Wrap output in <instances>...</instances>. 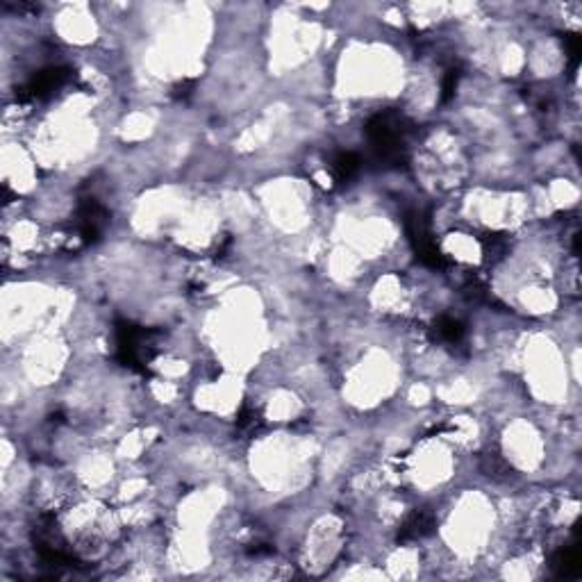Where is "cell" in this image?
Wrapping results in <instances>:
<instances>
[{"mask_svg":"<svg viewBox=\"0 0 582 582\" xmlns=\"http://www.w3.org/2000/svg\"><path fill=\"white\" fill-rule=\"evenodd\" d=\"M68 68H48V71H42V73H37V78H32L30 83L18 89V98L21 100H28V98H42V96H48L53 94L55 89L62 87L66 80H68Z\"/></svg>","mask_w":582,"mask_h":582,"instance_id":"1","label":"cell"},{"mask_svg":"<svg viewBox=\"0 0 582 582\" xmlns=\"http://www.w3.org/2000/svg\"><path fill=\"white\" fill-rule=\"evenodd\" d=\"M105 223H107V212L100 207L94 198H87L83 205H80L78 226H80V234H83V239L87 243L98 241L100 232H103V228H105Z\"/></svg>","mask_w":582,"mask_h":582,"instance_id":"2","label":"cell"},{"mask_svg":"<svg viewBox=\"0 0 582 582\" xmlns=\"http://www.w3.org/2000/svg\"><path fill=\"white\" fill-rule=\"evenodd\" d=\"M432 526H435L432 514L423 512V509H416L414 514L407 516V521H405L403 528H401V535H398V539H401V541L418 539V537H423V535L430 533Z\"/></svg>","mask_w":582,"mask_h":582,"instance_id":"3","label":"cell"},{"mask_svg":"<svg viewBox=\"0 0 582 582\" xmlns=\"http://www.w3.org/2000/svg\"><path fill=\"white\" fill-rule=\"evenodd\" d=\"M332 171L337 182H348L351 178H355V173L360 171V157H357L355 152H341V155L334 159Z\"/></svg>","mask_w":582,"mask_h":582,"instance_id":"4","label":"cell"},{"mask_svg":"<svg viewBox=\"0 0 582 582\" xmlns=\"http://www.w3.org/2000/svg\"><path fill=\"white\" fill-rule=\"evenodd\" d=\"M435 332H437L439 339L446 341V344H457L464 337L462 323L451 319V316H442V319H439L437 325H435Z\"/></svg>","mask_w":582,"mask_h":582,"instance_id":"5","label":"cell"},{"mask_svg":"<svg viewBox=\"0 0 582 582\" xmlns=\"http://www.w3.org/2000/svg\"><path fill=\"white\" fill-rule=\"evenodd\" d=\"M555 571L559 576H576L578 574V569H580V564H578V557H576V553L571 548H562L559 553L555 555Z\"/></svg>","mask_w":582,"mask_h":582,"instance_id":"6","label":"cell"},{"mask_svg":"<svg viewBox=\"0 0 582 582\" xmlns=\"http://www.w3.org/2000/svg\"><path fill=\"white\" fill-rule=\"evenodd\" d=\"M457 80H459V73H457V71H455V68H451V71H448V73H446V78H444V85H442V91H444V94H442V100H444V103H446V100H448V98H451V96L455 94Z\"/></svg>","mask_w":582,"mask_h":582,"instance_id":"7","label":"cell"}]
</instances>
